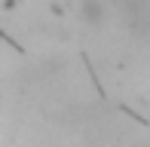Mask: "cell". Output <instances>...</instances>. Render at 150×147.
<instances>
[{
  "mask_svg": "<svg viewBox=\"0 0 150 147\" xmlns=\"http://www.w3.org/2000/svg\"><path fill=\"white\" fill-rule=\"evenodd\" d=\"M141 147H150V144H141Z\"/></svg>",
  "mask_w": 150,
  "mask_h": 147,
  "instance_id": "7a4b0ae2",
  "label": "cell"
},
{
  "mask_svg": "<svg viewBox=\"0 0 150 147\" xmlns=\"http://www.w3.org/2000/svg\"><path fill=\"white\" fill-rule=\"evenodd\" d=\"M80 18H83L89 28H101L107 18L104 0H80Z\"/></svg>",
  "mask_w": 150,
  "mask_h": 147,
  "instance_id": "6da1fadb",
  "label": "cell"
}]
</instances>
